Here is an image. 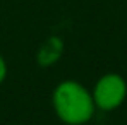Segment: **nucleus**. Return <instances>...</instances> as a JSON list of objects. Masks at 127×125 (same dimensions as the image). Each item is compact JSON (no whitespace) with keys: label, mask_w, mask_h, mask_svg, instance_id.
<instances>
[{"label":"nucleus","mask_w":127,"mask_h":125,"mask_svg":"<svg viewBox=\"0 0 127 125\" xmlns=\"http://www.w3.org/2000/svg\"><path fill=\"white\" fill-rule=\"evenodd\" d=\"M52 106L57 118L65 125H86L96 113L91 89L74 79H65L53 87Z\"/></svg>","instance_id":"f257e3e1"},{"label":"nucleus","mask_w":127,"mask_h":125,"mask_svg":"<svg viewBox=\"0 0 127 125\" xmlns=\"http://www.w3.org/2000/svg\"><path fill=\"white\" fill-rule=\"evenodd\" d=\"M91 96L96 110L115 111L127 98V81L117 72H106L91 87Z\"/></svg>","instance_id":"f03ea898"},{"label":"nucleus","mask_w":127,"mask_h":125,"mask_svg":"<svg viewBox=\"0 0 127 125\" xmlns=\"http://www.w3.org/2000/svg\"><path fill=\"white\" fill-rule=\"evenodd\" d=\"M65 45L60 36H48L36 50V63L40 67H52L62 58Z\"/></svg>","instance_id":"7ed1b4c3"},{"label":"nucleus","mask_w":127,"mask_h":125,"mask_svg":"<svg viewBox=\"0 0 127 125\" xmlns=\"http://www.w3.org/2000/svg\"><path fill=\"white\" fill-rule=\"evenodd\" d=\"M7 74H9V67H7V62H5L3 55L0 53V86L5 82V79H7Z\"/></svg>","instance_id":"20e7f679"}]
</instances>
